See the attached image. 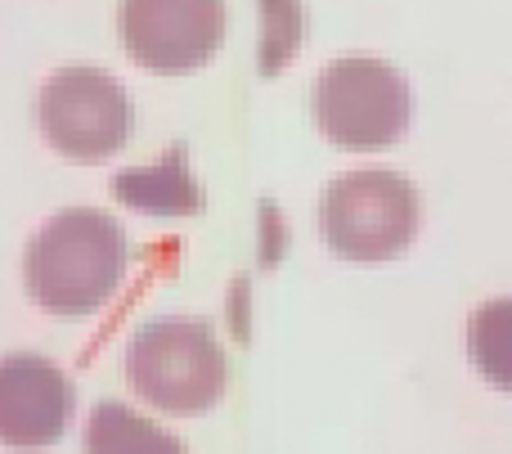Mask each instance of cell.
<instances>
[{"instance_id": "ba28073f", "label": "cell", "mask_w": 512, "mask_h": 454, "mask_svg": "<svg viewBox=\"0 0 512 454\" xmlns=\"http://www.w3.org/2000/svg\"><path fill=\"white\" fill-rule=\"evenodd\" d=\"M113 194L144 216H194L198 207H203V189H198L194 171H189L185 144L167 149L158 162H149V167L117 171Z\"/></svg>"}, {"instance_id": "6da1fadb", "label": "cell", "mask_w": 512, "mask_h": 454, "mask_svg": "<svg viewBox=\"0 0 512 454\" xmlns=\"http://www.w3.org/2000/svg\"><path fill=\"white\" fill-rule=\"evenodd\" d=\"M131 243L99 207H68L32 234L23 252V284L50 315H90L117 293Z\"/></svg>"}, {"instance_id": "52a82bcc", "label": "cell", "mask_w": 512, "mask_h": 454, "mask_svg": "<svg viewBox=\"0 0 512 454\" xmlns=\"http://www.w3.org/2000/svg\"><path fill=\"white\" fill-rule=\"evenodd\" d=\"M77 387L54 360L14 351L0 356V446L50 450L68 432Z\"/></svg>"}, {"instance_id": "9c48e42d", "label": "cell", "mask_w": 512, "mask_h": 454, "mask_svg": "<svg viewBox=\"0 0 512 454\" xmlns=\"http://www.w3.org/2000/svg\"><path fill=\"white\" fill-rule=\"evenodd\" d=\"M86 454H185V441L122 401H99L86 419Z\"/></svg>"}, {"instance_id": "3957f363", "label": "cell", "mask_w": 512, "mask_h": 454, "mask_svg": "<svg viewBox=\"0 0 512 454\" xmlns=\"http://www.w3.org/2000/svg\"><path fill=\"white\" fill-rule=\"evenodd\" d=\"M319 230L342 261H391L418 234V189L387 167L346 171L319 198Z\"/></svg>"}, {"instance_id": "8fae6325", "label": "cell", "mask_w": 512, "mask_h": 454, "mask_svg": "<svg viewBox=\"0 0 512 454\" xmlns=\"http://www.w3.org/2000/svg\"><path fill=\"white\" fill-rule=\"evenodd\" d=\"M306 36V5L301 0H261V72L274 77L292 63Z\"/></svg>"}, {"instance_id": "5b68a950", "label": "cell", "mask_w": 512, "mask_h": 454, "mask_svg": "<svg viewBox=\"0 0 512 454\" xmlns=\"http://www.w3.org/2000/svg\"><path fill=\"white\" fill-rule=\"evenodd\" d=\"M36 122L50 149L72 162H104L131 140V95L104 68H59L45 77Z\"/></svg>"}, {"instance_id": "7a4b0ae2", "label": "cell", "mask_w": 512, "mask_h": 454, "mask_svg": "<svg viewBox=\"0 0 512 454\" xmlns=\"http://www.w3.org/2000/svg\"><path fill=\"white\" fill-rule=\"evenodd\" d=\"M126 378L153 410L194 419L207 414L230 387V360L207 320L167 315L135 329L126 347Z\"/></svg>"}, {"instance_id": "8992f818", "label": "cell", "mask_w": 512, "mask_h": 454, "mask_svg": "<svg viewBox=\"0 0 512 454\" xmlns=\"http://www.w3.org/2000/svg\"><path fill=\"white\" fill-rule=\"evenodd\" d=\"M225 23V0H122L117 9L126 54L149 72H194L212 63Z\"/></svg>"}, {"instance_id": "30bf717a", "label": "cell", "mask_w": 512, "mask_h": 454, "mask_svg": "<svg viewBox=\"0 0 512 454\" xmlns=\"http://www.w3.org/2000/svg\"><path fill=\"white\" fill-rule=\"evenodd\" d=\"M472 369L499 392H512V297L481 302L468 320Z\"/></svg>"}, {"instance_id": "277c9868", "label": "cell", "mask_w": 512, "mask_h": 454, "mask_svg": "<svg viewBox=\"0 0 512 454\" xmlns=\"http://www.w3.org/2000/svg\"><path fill=\"white\" fill-rule=\"evenodd\" d=\"M315 126L337 149L373 153L396 144L414 117V90L405 72L387 59L346 54L333 59L315 81Z\"/></svg>"}]
</instances>
